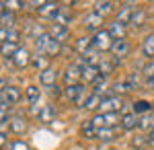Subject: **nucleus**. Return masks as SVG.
I'll return each mask as SVG.
<instances>
[{"mask_svg": "<svg viewBox=\"0 0 154 150\" xmlns=\"http://www.w3.org/2000/svg\"><path fill=\"white\" fill-rule=\"evenodd\" d=\"M11 111H12V105L4 103V101H0V123H8V119H11Z\"/></svg>", "mask_w": 154, "mask_h": 150, "instance_id": "nucleus-38", "label": "nucleus"}, {"mask_svg": "<svg viewBox=\"0 0 154 150\" xmlns=\"http://www.w3.org/2000/svg\"><path fill=\"white\" fill-rule=\"evenodd\" d=\"M80 136L86 138V140H95L97 138V127L91 121H84L82 126H80Z\"/></svg>", "mask_w": 154, "mask_h": 150, "instance_id": "nucleus-34", "label": "nucleus"}, {"mask_svg": "<svg viewBox=\"0 0 154 150\" xmlns=\"http://www.w3.org/2000/svg\"><path fill=\"white\" fill-rule=\"evenodd\" d=\"M58 11H60V4L58 2H41V6L37 8V14L41 19H49V21H56L58 17Z\"/></svg>", "mask_w": 154, "mask_h": 150, "instance_id": "nucleus-11", "label": "nucleus"}, {"mask_svg": "<svg viewBox=\"0 0 154 150\" xmlns=\"http://www.w3.org/2000/svg\"><path fill=\"white\" fill-rule=\"evenodd\" d=\"M117 136V127H101V130H97V140H101V142H111V140H115Z\"/></svg>", "mask_w": 154, "mask_h": 150, "instance_id": "nucleus-29", "label": "nucleus"}, {"mask_svg": "<svg viewBox=\"0 0 154 150\" xmlns=\"http://www.w3.org/2000/svg\"><path fill=\"white\" fill-rule=\"evenodd\" d=\"M39 82L43 84V86H48V89H51V86H56V82H58V72L49 66L48 70H43V72H39Z\"/></svg>", "mask_w": 154, "mask_h": 150, "instance_id": "nucleus-14", "label": "nucleus"}, {"mask_svg": "<svg viewBox=\"0 0 154 150\" xmlns=\"http://www.w3.org/2000/svg\"><path fill=\"white\" fill-rule=\"evenodd\" d=\"M91 123L97 130H101V127H117L121 123V117H119V113H97L91 119Z\"/></svg>", "mask_w": 154, "mask_h": 150, "instance_id": "nucleus-3", "label": "nucleus"}, {"mask_svg": "<svg viewBox=\"0 0 154 150\" xmlns=\"http://www.w3.org/2000/svg\"><path fill=\"white\" fill-rule=\"evenodd\" d=\"M35 47H37V54H43L48 58H54L62 52V43L58 39H54L49 33H43L39 39H35Z\"/></svg>", "mask_w": 154, "mask_h": 150, "instance_id": "nucleus-1", "label": "nucleus"}, {"mask_svg": "<svg viewBox=\"0 0 154 150\" xmlns=\"http://www.w3.org/2000/svg\"><path fill=\"white\" fill-rule=\"evenodd\" d=\"M123 99L117 97V95H113V97H103V101H101V107H99V111L101 113H117L123 109Z\"/></svg>", "mask_w": 154, "mask_h": 150, "instance_id": "nucleus-6", "label": "nucleus"}, {"mask_svg": "<svg viewBox=\"0 0 154 150\" xmlns=\"http://www.w3.org/2000/svg\"><path fill=\"white\" fill-rule=\"evenodd\" d=\"M107 31H109V35H111L113 39H123V37H125V25L113 21V23L107 25Z\"/></svg>", "mask_w": 154, "mask_h": 150, "instance_id": "nucleus-26", "label": "nucleus"}, {"mask_svg": "<svg viewBox=\"0 0 154 150\" xmlns=\"http://www.w3.org/2000/svg\"><path fill=\"white\" fill-rule=\"evenodd\" d=\"M62 78H64V82H66V86H70V84H80L82 68L76 66V64H70V66H66L64 74H62Z\"/></svg>", "mask_w": 154, "mask_h": 150, "instance_id": "nucleus-9", "label": "nucleus"}, {"mask_svg": "<svg viewBox=\"0 0 154 150\" xmlns=\"http://www.w3.org/2000/svg\"><path fill=\"white\" fill-rule=\"evenodd\" d=\"M48 33L51 35L54 39H58L60 43H64V41L70 37V29H68V27H62V25H56V23H54L51 27H49Z\"/></svg>", "mask_w": 154, "mask_h": 150, "instance_id": "nucleus-19", "label": "nucleus"}, {"mask_svg": "<svg viewBox=\"0 0 154 150\" xmlns=\"http://www.w3.org/2000/svg\"><path fill=\"white\" fill-rule=\"evenodd\" d=\"M101 101H103V99H101L99 95H95V92H91L82 109H86V111H95V109H99V107H101Z\"/></svg>", "mask_w": 154, "mask_h": 150, "instance_id": "nucleus-35", "label": "nucleus"}, {"mask_svg": "<svg viewBox=\"0 0 154 150\" xmlns=\"http://www.w3.org/2000/svg\"><path fill=\"white\" fill-rule=\"evenodd\" d=\"M115 68H117V62L113 58H101V62H99V70H101V76H111L113 72H115Z\"/></svg>", "mask_w": 154, "mask_h": 150, "instance_id": "nucleus-21", "label": "nucleus"}, {"mask_svg": "<svg viewBox=\"0 0 154 150\" xmlns=\"http://www.w3.org/2000/svg\"><path fill=\"white\" fill-rule=\"evenodd\" d=\"M148 146H152V148H154V130H152V132H148Z\"/></svg>", "mask_w": 154, "mask_h": 150, "instance_id": "nucleus-46", "label": "nucleus"}, {"mask_svg": "<svg viewBox=\"0 0 154 150\" xmlns=\"http://www.w3.org/2000/svg\"><path fill=\"white\" fill-rule=\"evenodd\" d=\"M91 92H93V91H86V86L80 82V84H70V86H66V89H64V97H66L70 103H74L76 107L82 109Z\"/></svg>", "mask_w": 154, "mask_h": 150, "instance_id": "nucleus-2", "label": "nucleus"}, {"mask_svg": "<svg viewBox=\"0 0 154 150\" xmlns=\"http://www.w3.org/2000/svg\"><path fill=\"white\" fill-rule=\"evenodd\" d=\"M31 54L25 49V47H21L17 54H14V58H12V64L17 66V68H27V66H31Z\"/></svg>", "mask_w": 154, "mask_h": 150, "instance_id": "nucleus-16", "label": "nucleus"}, {"mask_svg": "<svg viewBox=\"0 0 154 150\" xmlns=\"http://www.w3.org/2000/svg\"><path fill=\"white\" fill-rule=\"evenodd\" d=\"M23 33L29 35V37H33V39H39L43 33H48L45 29H43V25H39L35 19H25L23 23Z\"/></svg>", "mask_w": 154, "mask_h": 150, "instance_id": "nucleus-10", "label": "nucleus"}, {"mask_svg": "<svg viewBox=\"0 0 154 150\" xmlns=\"http://www.w3.org/2000/svg\"><path fill=\"white\" fill-rule=\"evenodd\" d=\"M146 23H148V11H146V8H138L130 25L134 27V29H142Z\"/></svg>", "mask_w": 154, "mask_h": 150, "instance_id": "nucleus-24", "label": "nucleus"}, {"mask_svg": "<svg viewBox=\"0 0 154 150\" xmlns=\"http://www.w3.org/2000/svg\"><path fill=\"white\" fill-rule=\"evenodd\" d=\"M11 150H29V144L23 142V140H14L11 144Z\"/></svg>", "mask_w": 154, "mask_h": 150, "instance_id": "nucleus-43", "label": "nucleus"}, {"mask_svg": "<svg viewBox=\"0 0 154 150\" xmlns=\"http://www.w3.org/2000/svg\"><path fill=\"white\" fill-rule=\"evenodd\" d=\"M39 97H41V92H39L37 86L31 84V86H27V89H25V99L29 101V105H33V107H35L37 101H39Z\"/></svg>", "mask_w": 154, "mask_h": 150, "instance_id": "nucleus-33", "label": "nucleus"}, {"mask_svg": "<svg viewBox=\"0 0 154 150\" xmlns=\"http://www.w3.org/2000/svg\"><path fill=\"white\" fill-rule=\"evenodd\" d=\"M130 41L123 37V39H115L113 41V45H111V58L115 60V62H121V60H125L128 56H130Z\"/></svg>", "mask_w": 154, "mask_h": 150, "instance_id": "nucleus-5", "label": "nucleus"}, {"mask_svg": "<svg viewBox=\"0 0 154 150\" xmlns=\"http://www.w3.org/2000/svg\"><path fill=\"white\" fill-rule=\"evenodd\" d=\"M131 146H134V148H144V146H148V138H144L142 134H134Z\"/></svg>", "mask_w": 154, "mask_h": 150, "instance_id": "nucleus-40", "label": "nucleus"}, {"mask_svg": "<svg viewBox=\"0 0 154 150\" xmlns=\"http://www.w3.org/2000/svg\"><path fill=\"white\" fill-rule=\"evenodd\" d=\"M4 86H8V84H6V78H0V91H2Z\"/></svg>", "mask_w": 154, "mask_h": 150, "instance_id": "nucleus-48", "label": "nucleus"}, {"mask_svg": "<svg viewBox=\"0 0 154 150\" xmlns=\"http://www.w3.org/2000/svg\"><path fill=\"white\" fill-rule=\"evenodd\" d=\"M113 41H115V39L109 35V31L103 29V31H99V33L93 35V49H95V52H111Z\"/></svg>", "mask_w": 154, "mask_h": 150, "instance_id": "nucleus-4", "label": "nucleus"}, {"mask_svg": "<svg viewBox=\"0 0 154 150\" xmlns=\"http://www.w3.org/2000/svg\"><path fill=\"white\" fill-rule=\"evenodd\" d=\"M4 6H6V11H11V12L23 11V0H6Z\"/></svg>", "mask_w": 154, "mask_h": 150, "instance_id": "nucleus-41", "label": "nucleus"}, {"mask_svg": "<svg viewBox=\"0 0 154 150\" xmlns=\"http://www.w3.org/2000/svg\"><path fill=\"white\" fill-rule=\"evenodd\" d=\"M19 39H21V33L17 29H4V27H0V43H17L19 45Z\"/></svg>", "mask_w": 154, "mask_h": 150, "instance_id": "nucleus-17", "label": "nucleus"}, {"mask_svg": "<svg viewBox=\"0 0 154 150\" xmlns=\"http://www.w3.org/2000/svg\"><path fill=\"white\" fill-rule=\"evenodd\" d=\"M99 76H101V70H99V66H86V68H82V78H80V82L93 84V82H95Z\"/></svg>", "mask_w": 154, "mask_h": 150, "instance_id": "nucleus-22", "label": "nucleus"}, {"mask_svg": "<svg viewBox=\"0 0 154 150\" xmlns=\"http://www.w3.org/2000/svg\"><path fill=\"white\" fill-rule=\"evenodd\" d=\"M56 25H62V27H68L72 23V11L68 8V4H60V11H58V17H56Z\"/></svg>", "mask_w": 154, "mask_h": 150, "instance_id": "nucleus-18", "label": "nucleus"}, {"mask_svg": "<svg viewBox=\"0 0 154 150\" xmlns=\"http://www.w3.org/2000/svg\"><path fill=\"white\" fill-rule=\"evenodd\" d=\"M152 109V103H148V101H134L131 103V113H136V115H146Z\"/></svg>", "mask_w": 154, "mask_h": 150, "instance_id": "nucleus-27", "label": "nucleus"}, {"mask_svg": "<svg viewBox=\"0 0 154 150\" xmlns=\"http://www.w3.org/2000/svg\"><path fill=\"white\" fill-rule=\"evenodd\" d=\"M136 127H138V115L136 113H123L121 115V123H119L121 132H134Z\"/></svg>", "mask_w": 154, "mask_h": 150, "instance_id": "nucleus-15", "label": "nucleus"}, {"mask_svg": "<svg viewBox=\"0 0 154 150\" xmlns=\"http://www.w3.org/2000/svg\"><path fill=\"white\" fill-rule=\"evenodd\" d=\"M4 146H6V134H4V132H0V150L4 148Z\"/></svg>", "mask_w": 154, "mask_h": 150, "instance_id": "nucleus-45", "label": "nucleus"}, {"mask_svg": "<svg viewBox=\"0 0 154 150\" xmlns=\"http://www.w3.org/2000/svg\"><path fill=\"white\" fill-rule=\"evenodd\" d=\"M111 91L115 92L117 97H121V95H125V92H130V86H128V82H125V80H119V82H113V86H111Z\"/></svg>", "mask_w": 154, "mask_h": 150, "instance_id": "nucleus-39", "label": "nucleus"}, {"mask_svg": "<svg viewBox=\"0 0 154 150\" xmlns=\"http://www.w3.org/2000/svg\"><path fill=\"white\" fill-rule=\"evenodd\" d=\"M123 80L128 82L130 91H136V89H138V86L142 84V82H140V74H138V72H130V74H128V76H125Z\"/></svg>", "mask_w": 154, "mask_h": 150, "instance_id": "nucleus-37", "label": "nucleus"}, {"mask_svg": "<svg viewBox=\"0 0 154 150\" xmlns=\"http://www.w3.org/2000/svg\"><path fill=\"white\" fill-rule=\"evenodd\" d=\"M0 27L4 29H17V12L6 11L2 17H0Z\"/></svg>", "mask_w": 154, "mask_h": 150, "instance_id": "nucleus-30", "label": "nucleus"}, {"mask_svg": "<svg viewBox=\"0 0 154 150\" xmlns=\"http://www.w3.org/2000/svg\"><path fill=\"white\" fill-rule=\"evenodd\" d=\"M0 101H4V103H8V105L19 103V101H21V89H19V86H12V84L4 86V89L0 91Z\"/></svg>", "mask_w": 154, "mask_h": 150, "instance_id": "nucleus-12", "label": "nucleus"}, {"mask_svg": "<svg viewBox=\"0 0 154 150\" xmlns=\"http://www.w3.org/2000/svg\"><path fill=\"white\" fill-rule=\"evenodd\" d=\"M115 6H117L115 2H109V0H105V2H95V8H93V11L105 19V17H109L111 12L115 11Z\"/></svg>", "mask_w": 154, "mask_h": 150, "instance_id": "nucleus-23", "label": "nucleus"}, {"mask_svg": "<svg viewBox=\"0 0 154 150\" xmlns=\"http://www.w3.org/2000/svg\"><path fill=\"white\" fill-rule=\"evenodd\" d=\"M103 25H105V19L101 17V14H97L95 11L86 12V17H84V29L88 31V33H99V31H103Z\"/></svg>", "mask_w": 154, "mask_h": 150, "instance_id": "nucleus-7", "label": "nucleus"}, {"mask_svg": "<svg viewBox=\"0 0 154 150\" xmlns=\"http://www.w3.org/2000/svg\"><path fill=\"white\" fill-rule=\"evenodd\" d=\"M54 117H56V107L54 105H43L39 109V121L41 123H51Z\"/></svg>", "mask_w": 154, "mask_h": 150, "instance_id": "nucleus-25", "label": "nucleus"}, {"mask_svg": "<svg viewBox=\"0 0 154 150\" xmlns=\"http://www.w3.org/2000/svg\"><path fill=\"white\" fill-rule=\"evenodd\" d=\"M144 76H146V80H150V78H154V60H150V64L144 68V72H142Z\"/></svg>", "mask_w": 154, "mask_h": 150, "instance_id": "nucleus-42", "label": "nucleus"}, {"mask_svg": "<svg viewBox=\"0 0 154 150\" xmlns=\"http://www.w3.org/2000/svg\"><path fill=\"white\" fill-rule=\"evenodd\" d=\"M19 49H21V47L17 45V43H0V56L4 60H12Z\"/></svg>", "mask_w": 154, "mask_h": 150, "instance_id": "nucleus-31", "label": "nucleus"}, {"mask_svg": "<svg viewBox=\"0 0 154 150\" xmlns=\"http://www.w3.org/2000/svg\"><path fill=\"white\" fill-rule=\"evenodd\" d=\"M136 11H138V8H136L134 2H125V4L119 6L117 14H115V21L121 23V25H130L131 19H134V14H136Z\"/></svg>", "mask_w": 154, "mask_h": 150, "instance_id": "nucleus-8", "label": "nucleus"}, {"mask_svg": "<svg viewBox=\"0 0 154 150\" xmlns=\"http://www.w3.org/2000/svg\"><path fill=\"white\" fill-rule=\"evenodd\" d=\"M27 127H29V123H27V119L21 117V115H12L11 119H8V130H11L12 134H17V136L25 134Z\"/></svg>", "mask_w": 154, "mask_h": 150, "instance_id": "nucleus-13", "label": "nucleus"}, {"mask_svg": "<svg viewBox=\"0 0 154 150\" xmlns=\"http://www.w3.org/2000/svg\"><path fill=\"white\" fill-rule=\"evenodd\" d=\"M31 66L39 72H43V70L49 68V58L48 56H43V54H35L33 58H31Z\"/></svg>", "mask_w": 154, "mask_h": 150, "instance_id": "nucleus-28", "label": "nucleus"}, {"mask_svg": "<svg viewBox=\"0 0 154 150\" xmlns=\"http://www.w3.org/2000/svg\"><path fill=\"white\" fill-rule=\"evenodd\" d=\"M4 12H6V6H4V2H0V17H2Z\"/></svg>", "mask_w": 154, "mask_h": 150, "instance_id": "nucleus-49", "label": "nucleus"}, {"mask_svg": "<svg viewBox=\"0 0 154 150\" xmlns=\"http://www.w3.org/2000/svg\"><path fill=\"white\" fill-rule=\"evenodd\" d=\"M93 49V37H78L76 41H74V52H78L80 56H84V54H88Z\"/></svg>", "mask_w": 154, "mask_h": 150, "instance_id": "nucleus-20", "label": "nucleus"}, {"mask_svg": "<svg viewBox=\"0 0 154 150\" xmlns=\"http://www.w3.org/2000/svg\"><path fill=\"white\" fill-rule=\"evenodd\" d=\"M142 52H144V56L146 58H154V33L152 35H148L146 39H144V43H142Z\"/></svg>", "mask_w": 154, "mask_h": 150, "instance_id": "nucleus-36", "label": "nucleus"}, {"mask_svg": "<svg viewBox=\"0 0 154 150\" xmlns=\"http://www.w3.org/2000/svg\"><path fill=\"white\" fill-rule=\"evenodd\" d=\"M48 95L51 97V99H58L60 95H62V92H60V89H58V84H56V86H51V89H48Z\"/></svg>", "mask_w": 154, "mask_h": 150, "instance_id": "nucleus-44", "label": "nucleus"}, {"mask_svg": "<svg viewBox=\"0 0 154 150\" xmlns=\"http://www.w3.org/2000/svg\"><path fill=\"white\" fill-rule=\"evenodd\" d=\"M138 127H140V130H148V132H152V130H154V111H150V113H146V115L138 117Z\"/></svg>", "mask_w": 154, "mask_h": 150, "instance_id": "nucleus-32", "label": "nucleus"}, {"mask_svg": "<svg viewBox=\"0 0 154 150\" xmlns=\"http://www.w3.org/2000/svg\"><path fill=\"white\" fill-rule=\"evenodd\" d=\"M144 84H146V86H150V89H154V78H150V80H146Z\"/></svg>", "mask_w": 154, "mask_h": 150, "instance_id": "nucleus-47", "label": "nucleus"}]
</instances>
